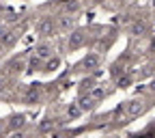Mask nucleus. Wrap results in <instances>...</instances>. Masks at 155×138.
<instances>
[{"label":"nucleus","mask_w":155,"mask_h":138,"mask_svg":"<svg viewBox=\"0 0 155 138\" xmlns=\"http://www.w3.org/2000/svg\"><path fill=\"white\" fill-rule=\"evenodd\" d=\"M35 30L39 37H52L56 32V22H54V17H41L39 22L35 24Z\"/></svg>","instance_id":"obj_1"},{"label":"nucleus","mask_w":155,"mask_h":138,"mask_svg":"<svg viewBox=\"0 0 155 138\" xmlns=\"http://www.w3.org/2000/svg\"><path fill=\"white\" fill-rule=\"evenodd\" d=\"M86 41V32L84 30H73L69 35V41H67V48L69 50H78V48H82Z\"/></svg>","instance_id":"obj_2"},{"label":"nucleus","mask_w":155,"mask_h":138,"mask_svg":"<svg viewBox=\"0 0 155 138\" xmlns=\"http://www.w3.org/2000/svg\"><path fill=\"white\" fill-rule=\"evenodd\" d=\"M73 24H75V17L73 15H61V17H58V22H56V30L67 32V30L73 28Z\"/></svg>","instance_id":"obj_3"},{"label":"nucleus","mask_w":155,"mask_h":138,"mask_svg":"<svg viewBox=\"0 0 155 138\" xmlns=\"http://www.w3.org/2000/svg\"><path fill=\"white\" fill-rule=\"evenodd\" d=\"M9 130H22L24 125H26V116L24 114H11L9 116V121L5 123Z\"/></svg>","instance_id":"obj_4"},{"label":"nucleus","mask_w":155,"mask_h":138,"mask_svg":"<svg viewBox=\"0 0 155 138\" xmlns=\"http://www.w3.org/2000/svg\"><path fill=\"white\" fill-rule=\"evenodd\" d=\"M50 56H52V48L48 43H41V45L35 48V56L32 58H37V61H48Z\"/></svg>","instance_id":"obj_5"},{"label":"nucleus","mask_w":155,"mask_h":138,"mask_svg":"<svg viewBox=\"0 0 155 138\" xmlns=\"http://www.w3.org/2000/svg\"><path fill=\"white\" fill-rule=\"evenodd\" d=\"M39 97H41V86H39V84H30L28 93H26V102L28 104H37Z\"/></svg>","instance_id":"obj_6"},{"label":"nucleus","mask_w":155,"mask_h":138,"mask_svg":"<svg viewBox=\"0 0 155 138\" xmlns=\"http://www.w3.org/2000/svg\"><path fill=\"white\" fill-rule=\"evenodd\" d=\"M99 63H101V58L97 56V54H88L84 61H82V65L86 67V71H95L97 67H99Z\"/></svg>","instance_id":"obj_7"},{"label":"nucleus","mask_w":155,"mask_h":138,"mask_svg":"<svg viewBox=\"0 0 155 138\" xmlns=\"http://www.w3.org/2000/svg\"><path fill=\"white\" fill-rule=\"evenodd\" d=\"M142 110H144V106H142L140 99H134V102L127 104V114H129V116H138Z\"/></svg>","instance_id":"obj_8"},{"label":"nucleus","mask_w":155,"mask_h":138,"mask_svg":"<svg viewBox=\"0 0 155 138\" xmlns=\"http://www.w3.org/2000/svg\"><path fill=\"white\" fill-rule=\"evenodd\" d=\"M78 106H80L82 112H86V110H93V108H95V102L91 99V95H82L80 102H78Z\"/></svg>","instance_id":"obj_9"},{"label":"nucleus","mask_w":155,"mask_h":138,"mask_svg":"<svg viewBox=\"0 0 155 138\" xmlns=\"http://www.w3.org/2000/svg\"><path fill=\"white\" fill-rule=\"evenodd\" d=\"M88 95H91V99L97 104V102H101L104 97H106V89H104V86H95V89L88 91Z\"/></svg>","instance_id":"obj_10"},{"label":"nucleus","mask_w":155,"mask_h":138,"mask_svg":"<svg viewBox=\"0 0 155 138\" xmlns=\"http://www.w3.org/2000/svg\"><path fill=\"white\" fill-rule=\"evenodd\" d=\"M80 114H82L80 106H78V104H69V108H67V116H69V119H78Z\"/></svg>","instance_id":"obj_11"},{"label":"nucleus","mask_w":155,"mask_h":138,"mask_svg":"<svg viewBox=\"0 0 155 138\" xmlns=\"http://www.w3.org/2000/svg\"><path fill=\"white\" fill-rule=\"evenodd\" d=\"M58 65H61V61H58V58H52V56H50L48 61H45V69H43V71H54Z\"/></svg>","instance_id":"obj_12"},{"label":"nucleus","mask_w":155,"mask_h":138,"mask_svg":"<svg viewBox=\"0 0 155 138\" xmlns=\"http://www.w3.org/2000/svg\"><path fill=\"white\" fill-rule=\"evenodd\" d=\"M131 82V76L129 73H125V76H121V78H116V84H119V86H127Z\"/></svg>","instance_id":"obj_13"},{"label":"nucleus","mask_w":155,"mask_h":138,"mask_svg":"<svg viewBox=\"0 0 155 138\" xmlns=\"http://www.w3.org/2000/svg\"><path fill=\"white\" fill-rule=\"evenodd\" d=\"M142 32H147V24L136 22V24H134V35H142Z\"/></svg>","instance_id":"obj_14"},{"label":"nucleus","mask_w":155,"mask_h":138,"mask_svg":"<svg viewBox=\"0 0 155 138\" xmlns=\"http://www.w3.org/2000/svg\"><path fill=\"white\" fill-rule=\"evenodd\" d=\"M13 138H26V136H24V134H22V132H19V134H15V136H13Z\"/></svg>","instance_id":"obj_15"},{"label":"nucleus","mask_w":155,"mask_h":138,"mask_svg":"<svg viewBox=\"0 0 155 138\" xmlns=\"http://www.w3.org/2000/svg\"><path fill=\"white\" fill-rule=\"evenodd\" d=\"M93 2H95V5H104V2H106V0H93Z\"/></svg>","instance_id":"obj_16"},{"label":"nucleus","mask_w":155,"mask_h":138,"mask_svg":"<svg viewBox=\"0 0 155 138\" xmlns=\"http://www.w3.org/2000/svg\"><path fill=\"white\" fill-rule=\"evenodd\" d=\"M2 130H5V123H2V121H0V132H2Z\"/></svg>","instance_id":"obj_17"},{"label":"nucleus","mask_w":155,"mask_h":138,"mask_svg":"<svg viewBox=\"0 0 155 138\" xmlns=\"http://www.w3.org/2000/svg\"><path fill=\"white\" fill-rule=\"evenodd\" d=\"M119 2H127V0H119Z\"/></svg>","instance_id":"obj_18"},{"label":"nucleus","mask_w":155,"mask_h":138,"mask_svg":"<svg viewBox=\"0 0 155 138\" xmlns=\"http://www.w3.org/2000/svg\"><path fill=\"white\" fill-rule=\"evenodd\" d=\"M153 9H155V0H153Z\"/></svg>","instance_id":"obj_19"}]
</instances>
